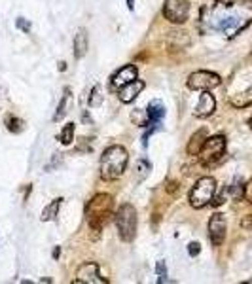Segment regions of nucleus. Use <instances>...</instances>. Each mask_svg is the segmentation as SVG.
I'll list each match as a JSON object with an SVG mask.
<instances>
[{"mask_svg": "<svg viewBox=\"0 0 252 284\" xmlns=\"http://www.w3.org/2000/svg\"><path fill=\"white\" fill-rule=\"evenodd\" d=\"M207 31H216L228 38L237 36L252 23V0H218L201 14Z\"/></svg>", "mask_w": 252, "mask_h": 284, "instance_id": "f257e3e1", "label": "nucleus"}, {"mask_svg": "<svg viewBox=\"0 0 252 284\" xmlns=\"http://www.w3.org/2000/svg\"><path fill=\"white\" fill-rule=\"evenodd\" d=\"M87 226L93 231V239L99 237L101 229L108 224L112 216V197L108 193H97L86 206Z\"/></svg>", "mask_w": 252, "mask_h": 284, "instance_id": "f03ea898", "label": "nucleus"}, {"mask_svg": "<svg viewBox=\"0 0 252 284\" xmlns=\"http://www.w3.org/2000/svg\"><path fill=\"white\" fill-rule=\"evenodd\" d=\"M129 156L123 146H110L106 148L101 158V178L103 180H116L127 169Z\"/></svg>", "mask_w": 252, "mask_h": 284, "instance_id": "7ed1b4c3", "label": "nucleus"}, {"mask_svg": "<svg viewBox=\"0 0 252 284\" xmlns=\"http://www.w3.org/2000/svg\"><path fill=\"white\" fill-rule=\"evenodd\" d=\"M116 220V228H118V235L121 241L131 243L137 233V210L133 205H121L118 208V212L114 216Z\"/></svg>", "mask_w": 252, "mask_h": 284, "instance_id": "20e7f679", "label": "nucleus"}, {"mask_svg": "<svg viewBox=\"0 0 252 284\" xmlns=\"http://www.w3.org/2000/svg\"><path fill=\"white\" fill-rule=\"evenodd\" d=\"M214 193H216V180L213 176H203L190 191V205L194 208H205L207 205L213 203Z\"/></svg>", "mask_w": 252, "mask_h": 284, "instance_id": "39448f33", "label": "nucleus"}, {"mask_svg": "<svg viewBox=\"0 0 252 284\" xmlns=\"http://www.w3.org/2000/svg\"><path fill=\"white\" fill-rule=\"evenodd\" d=\"M226 154V136L222 134H214V136H207L203 148L199 150V161L205 167L214 165L216 161H220L222 156Z\"/></svg>", "mask_w": 252, "mask_h": 284, "instance_id": "423d86ee", "label": "nucleus"}, {"mask_svg": "<svg viewBox=\"0 0 252 284\" xmlns=\"http://www.w3.org/2000/svg\"><path fill=\"white\" fill-rule=\"evenodd\" d=\"M220 76L218 74H214V72H209V70H197V72H192L188 76V87L190 89H194V91H211L214 87L220 86Z\"/></svg>", "mask_w": 252, "mask_h": 284, "instance_id": "0eeeda50", "label": "nucleus"}, {"mask_svg": "<svg viewBox=\"0 0 252 284\" xmlns=\"http://www.w3.org/2000/svg\"><path fill=\"white\" fill-rule=\"evenodd\" d=\"M190 4L186 0H165L163 4V17L171 23L180 25L188 19Z\"/></svg>", "mask_w": 252, "mask_h": 284, "instance_id": "6e6552de", "label": "nucleus"}, {"mask_svg": "<svg viewBox=\"0 0 252 284\" xmlns=\"http://www.w3.org/2000/svg\"><path fill=\"white\" fill-rule=\"evenodd\" d=\"M76 284H106V278L99 275V265L93 261H87L84 265H80V269L76 271Z\"/></svg>", "mask_w": 252, "mask_h": 284, "instance_id": "1a4fd4ad", "label": "nucleus"}, {"mask_svg": "<svg viewBox=\"0 0 252 284\" xmlns=\"http://www.w3.org/2000/svg\"><path fill=\"white\" fill-rule=\"evenodd\" d=\"M226 231H228V224H226V216L220 212L213 214V218L209 220V239L214 246H220L226 239Z\"/></svg>", "mask_w": 252, "mask_h": 284, "instance_id": "9d476101", "label": "nucleus"}, {"mask_svg": "<svg viewBox=\"0 0 252 284\" xmlns=\"http://www.w3.org/2000/svg\"><path fill=\"white\" fill-rule=\"evenodd\" d=\"M214 110H216V101L211 95V91H201L199 103H197L196 110H194L196 118H209V116L214 114Z\"/></svg>", "mask_w": 252, "mask_h": 284, "instance_id": "9b49d317", "label": "nucleus"}, {"mask_svg": "<svg viewBox=\"0 0 252 284\" xmlns=\"http://www.w3.org/2000/svg\"><path fill=\"white\" fill-rule=\"evenodd\" d=\"M137 80V66L135 64H125V66H121L114 76H112V87L114 89H119V87L127 86V84H131Z\"/></svg>", "mask_w": 252, "mask_h": 284, "instance_id": "f8f14e48", "label": "nucleus"}, {"mask_svg": "<svg viewBox=\"0 0 252 284\" xmlns=\"http://www.w3.org/2000/svg\"><path fill=\"white\" fill-rule=\"evenodd\" d=\"M144 89V82H141V80H135V82H131V84H127V86L119 87L118 89V97L121 103H133L135 99L141 95V91Z\"/></svg>", "mask_w": 252, "mask_h": 284, "instance_id": "ddd939ff", "label": "nucleus"}, {"mask_svg": "<svg viewBox=\"0 0 252 284\" xmlns=\"http://www.w3.org/2000/svg\"><path fill=\"white\" fill-rule=\"evenodd\" d=\"M205 140H207V129H199V131H196V133L192 134L188 146H186V152H188L190 156H197L199 150L203 148Z\"/></svg>", "mask_w": 252, "mask_h": 284, "instance_id": "4468645a", "label": "nucleus"}, {"mask_svg": "<svg viewBox=\"0 0 252 284\" xmlns=\"http://www.w3.org/2000/svg\"><path fill=\"white\" fill-rule=\"evenodd\" d=\"M163 116H165V106H163V103H161V101H152V103L148 104V110H146L148 123L156 125V123L161 121Z\"/></svg>", "mask_w": 252, "mask_h": 284, "instance_id": "2eb2a0df", "label": "nucleus"}, {"mask_svg": "<svg viewBox=\"0 0 252 284\" xmlns=\"http://www.w3.org/2000/svg\"><path fill=\"white\" fill-rule=\"evenodd\" d=\"M87 47H89V44H87V32L86 29H80L78 34L74 36V57L82 59L87 53Z\"/></svg>", "mask_w": 252, "mask_h": 284, "instance_id": "dca6fc26", "label": "nucleus"}, {"mask_svg": "<svg viewBox=\"0 0 252 284\" xmlns=\"http://www.w3.org/2000/svg\"><path fill=\"white\" fill-rule=\"evenodd\" d=\"M61 203H63V199H53L51 203L47 206H44V210H42V216H40V220L42 222H51L53 218L57 216V212H59V208H61Z\"/></svg>", "mask_w": 252, "mask_h": 284, "instance_id": "f3484780", "label": "nucleus"}, {"mask_svg": "<svg viewBox=\"0 0 252 284\" xmlns=\"http://www.w3.org/2000/svg\"><path fill=\"white\" fill-rule=\"evenodd\" d=\"M69 101H71V89H65V95L63 99H61V103L57 106V112L55 116H53V121H59V119H63L67 116V106H69Z\"/></svg>", "mask_w": 252, "mask_h": 284, "instance_id": "a211bd4d", "label": "nucleus"}, {"mask_svg": "<svg viewBox=\"0 0 252 284\" xmlns=\"http://www.w3.org/2000/svg\"><path fill=\"white\" fill-rule=\"evenodd\" d=\"M231 104H233L235 108H244V106L252 104V89H248L246 93L235 95V97L231 99Z\"/></svg>", "mask_w": 252, "mask_h": 284, "instance_id": "6ab92c4d", "label": "nucleus"}, {"mask_svg": "<svg viewBox=\"0 0 252 284\" xmlns=\"http://www.w3.org/2000/svg\"><path fill=\"white\" fill-rule=\"evenodd\" d=\"M150 169H152V165H150L146 159H139V161H137V167H135V171H137V182L144 180L150 174Z\"/></svg>", "mask_w": 252, "mask_h": 284, "instance_id": "aec40b11", "label": "nucleus"}, {"mask_svg": "<svg viewBox=\"0 0 252 284\" xmlns=\"http://www.w3.org/2000/svg\"><path fill=\"white\" fill-rule=\"evenodd\" d=\"M59 140H61V144H65V146H69V144L74 140V123H67V125L63 127V131L59 133Z\"/></svg>", "mask_w": 252, "mask_h": 284, "instance_id": "412c9836", "label": "nucleus"}, {"mask_svg": "<svg viewBox=\"0 0 252 284\" xmlns=\"http://www.w3.org/2000/svg\"><path fill=\"white\" fill-rule=\"evenodd\" d=\"M6 125H8V131H12V133H21L25 129L23 119L14 118V116H8V118H6Z\"/></svg>", "mask_w": 252, "mask_h": 284, "instance_id": "4be33fe9", "label": "nucleus"}, {"mask_svg": "<svg viewBox=\"0 0 252 284\" xmlns=\"http://www.w3.org/2000/svg\"><path fill=\"white\" fill-rule=\"evenodd\" d=\"M243 191H244V186L241 184V180H239V178H237V180L233 182V184H231V186L228 188V193H229V195H231L233 199H235V201L243 199Z\"/></svg>", "mask_w": 252, "mask_h": 284, "instance_id": "5701e85b", "label": "nucleus"}, {"mask_svg": "<svg viewBox=\"0 0 252 284\" xmlns=\"http://www.w3.org/2000/svg\"><path fill=\"white\" fill-rule=\"evenodd\" d=\"M101 101H103V95H101V87L95 86L93 91H91V95H89V106H99L101 104Z\"/></svg>", "mask_w": 252, "mask_h": 284, "instance_id": "b1692460", "label": "nucleus"}, {"mask_svg": "<svg viewBox=\"0 0 252 284\" xmlns=\"http://www.w3.org/2000/svg\"><path fill=\"white\" fill-rule=\"evenodd\" d=\"M156 271H158V275H159L158 282H167V265H165V261L159 260L158 265H156Z\"/></svg>", "mask_w": 252, "mask_h": 284, "instance_id": "393cba45", "label": "nucleus"}, {"mask_svg": "<svg viewBox=\"0 0 252 284\" xmlns=\"http://www.w3.org/2000/svg\"><path fill=\"white\" fill-rule=\"evenodd\" d=\"M243 199L246 201V203H250V205H252V180H248L246 184H244Z\"/></svg>", "mask_w": 252, "mask_h": 284, "instance_id": "a878e982", "label": "nucleus"}, {"mask_svg": "<svg viewBox=\"0 0 252 284\" xmlns=\"http://www.w3.org/2000/svg\"><path fill=\"white\" fill-rule=\"evenodd\" d=\"M199 252H201V245L196 243V241H192V243L188 245V254L192 256V258H196V256H199Z\"/></svg>", "mask_w": 252, "mask_h": 284, "instance_id": "bb28decb", "label": "nucleus"}, {"mask_svg": "<svg viewBox=\"0 0 252 284\" xmlns=\"http://www.w3.org/2000/svg\"><path fill=\"white\" fill-rule=\"evenodd\" d=\"M241 228L246 229V231H250L252 229V214H246L243 220H241Z\"/></svg>", "mask_w": 252, "mask_h": 284, "instance_id": "cd10ccee", "label": "nucleus"}, {"mask_svg": "<svg viewBox=\"0 0 252 284\" xmlns=\"http://www.w3.org/2000/svg\"><path fill=\"white\" fill-rule=\"evenodd\" d=\"M17 27H19L21 31H25V32H29V31H31V23H25V21H23V17H19V19H17Z\"/></svg>", "mask_w": 252, "mask_h": 284, "instance_id": "c85d7f7f", "label": "nucleus"}, {"mask_svg": "<svg viewBox=\"0 0 252 284\" xmlns=\"http://www.w3.org/2000/svg\"><path fill=\"white\" fill-rule=\"evenodd\" d=\"M59 256H61V248H59V246H55V248H53V258H59Z\"/></svg>", "mask_w": 252, "mask_h": 284, "instance_id": "c756f323", "label": "nucleus"}, {"mask_svg": "<svg viewBox=\"0 0 252 284\" xmlns=\"http://www.w3.org/2000/svg\"><path fill=\"white\" fill-rule=\"evenodd\" d=\"M127 6H129V10H133V6H135L133 0H127Z\"/></svg>", "mask_w": 252, "mask_h": 284, "instance_id": "7c9ffc66", "label": "nucleus"}, {"mask_svg": "<svg viewBox=\"0 0 252 284\" xmlns=\"http://www.w3.org/2000/svg\"><path fill=\"white\" fill-rule=\"evenodd\" d=\"M248 125H250V129H252V114H250V118H248Z\"/></svg>", "mask_w": 252, "mask_h": 284, "instance_id": "2f4dec72", "label": "nucleus"}]
</instances>
